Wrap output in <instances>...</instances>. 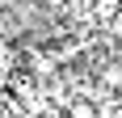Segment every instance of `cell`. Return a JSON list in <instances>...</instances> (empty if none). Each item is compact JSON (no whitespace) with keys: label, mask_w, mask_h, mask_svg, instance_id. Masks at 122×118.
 <instances>
[{"label":"cell","mask_w":122,"mask_h":118,"mask_svg":"<svg viewBox=\"0 0 122 118\" xmlns=\"http://www.w3.org/2000/svg\"><path fill=\"white\" fill-rule=\"evenodd\" d=\"M63 114H67V118H101V110L93 106L88 97H76V101H72L67 110H63Z\"/></svg>","instance_id":"cell-1"}]
</instances>
